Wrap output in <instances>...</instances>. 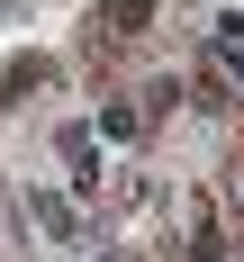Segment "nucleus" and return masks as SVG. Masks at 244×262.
<instances>
[{
  "label": "nucleus",
  "mask_w": 244,
  "mask_h": 262,
  "mask_svg": "<svg viewBox=\"0 0 244 262\" xmlns=\"http://www.w3.org/2000/svg\"><path fill=\"white\" fill-rule=\"evenodd\" d=\"M145 18H154V0H108V9H100V27H118V36H136Z\"/></svg>",
  "instance_id": "f257e3e1"
}]
</instances>
